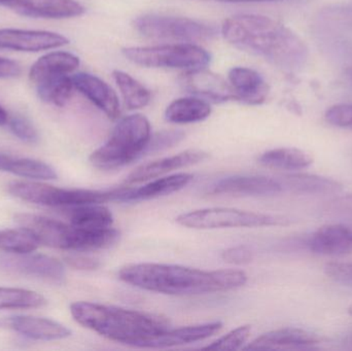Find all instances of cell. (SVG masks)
<instances>
[{"instance_id":"cell-20","label":"cell","mask_w":352,"mask_h":351,"mask_svg":"<svg viewBox=\"0 0 352 351\" xmlns=\"http://www.w3.org/2000/svg\"><path fill=\"white\" fill-rule=\"evenodd\" d=\"M306 245L318 255H346L352 251V227L344 224L320 227L309 237Z\"/></svg>"},{"instance_id":"cell-26","label":"cell","mask_w":352,"mask_h":351,"mask_svg":"<svg viewBox=\"0 0 352 351\" xmlns=\"http://www.w3.org/2000/svg\"><path fill=\"white\" fill-rule=\"evenodd\" d=\"M258 161L267 168L297 171L308 168L314 163V158L309 152L299 148H279L265 152Z\"/></svg>"},{"instance_id":"cell-8","label":"cell","mask_w":352,"mask_h":351,"mask_svg":"<svg viewBox=\"0 0 352 351\" xmlns=\"http://www.w3.org/2000/svg\"><path fill=\"white\" fill-rule=\"evenodd\" d=\"M123 54L134 64L150 68L194 70L205 68L210 62V55L192 43L126 47Z\"/></svg>"},{"instance_id":"cell-1","label":"cell","mask_w":352,"mask_h":351,"mask_svg":"<svg viewBox=\"0 0 352 351\" xmlns=\"http://www.w3.org/2000/svg\"><path fill=\"white\" fill-rule=\"evenodd\" d=\"M223 37L238 49L264 58L285 72H298L308 61V49L291 29L260 14H238L223 22Z\"/></svg>"},{"instance_id":"cell-29","label":"cell","mask_w":352,"mask_h":351,"mask_svg":"<svg viewBox=\"0 0 352 351\" xmlns=\"http://www.w3.org/2000/svg\"><path fill=\"white\" fill-rule=\"evenodd\" d=\"M113 78L123 95L128 109H140L146 106L151 101V93L144 84H140L130 74L121 70H115Z\"/></svg>"},{"instance_id":"cell-44","label":"cell","mask_w":352,"mask_h":351,"mask_svg":"<svg viewBox=\"0 0 352 351\" xmlns=\"http://www.w3.org/2000/svg\"><path fill=\"white\" fill-rule=\"evenodd\" d=\"M217 1H225V2H264V1H276V0H217Z\"/></svg>"},{"instance_id":"cell-21","label":"cell","mask_w":352,"mask_h":351,"mask_svg":"<svg viewBox=\"0 0 352 351\" xmlns=\"http://www.w3.org/2000/svg\"><path fill=\"white\" fill-rule=\"evenodd\" d=\"M223 328L221 321L188 326L179 329L167 330L164 333L148 340L142 348H169L203 341L219 333Z\"/></svg>"},{"instance_id":"cell-7","label":"cell","mask_w":352,"mask_h":351,"mask_svg":"<svg viewBox=\"0 0 352 351\" xmlns=\"http://www.w3.org/2000/svg\"><path fill=\"white\" fill-rule=\"evenodd\" d=\"M10 195L23 201L51 207H72L91 203L116 201L118 189L113 191L62 189L32 181H12L8 185Z\"/></svg>"},{"instance_id":"cell-40","label":"cell","mask_w":352,"mask_h":351,"mask_svg":"<svg viewBox=\"0 0 352 351\" xmlns=\"http://www.w3.org/2000/svg\"><path fill=\"white\" fill-rule=\"evenodd\" d=\"M329 210L336 214L352 216V195L344 196L330 202Z\"/></svg>"},{"instance_id":"cell-16","label":"cell","mask_w":352,"mask_h":351,"mask_svg":"<svg viewBox=\"0 0 352 351\" xmlns=\"http://www.w3.org/2000/svg\"><path fill=\"white\" fill-rule=\"evenodd\" d=\"M208 157L209 155L204 150H184L175 156L159 159V160L153 161V162L146 163V164L138 167L135 170L130 173L129 177L126 179V183L129 185L144 183V181L166 174L171 171L199 164V163L207 160Z\"/></svg>"},{"instance_id":"cell-4","label":"cell","mask_w":352,"mask_h":351,"mask_svg":"<svg viewBox=\"0 0 352 351\" xmlns=\"http://www.w3.org/2000/svg\"><path fill=\"white\" fill-rule=\"evenodd\" d=\"M21 228L28 231L39 245L72 251H94L109 249L118 242L117 229H82L72 224L51 220L35 214H16Z\"/></svg>"},{"instance_id":"cell-18","label":"cell","mask_w":352,"mask_h":351,"mask_svg":"<svg viewBox=\"0 0 352 351\" xmlns=\"http://www.w3.org/2000/svg\"><path fill=\"white\" fill-rule=\"evenodd\" d=\"M74 89L80 91L93 104L102 111L107 117L117 120L120 117V102L115 91L100 78L93 74L80 72L72 76Z\"/></svg>"},{"instance_id":"cell-37","label":"cell","mask_w":352,"mask_h":351,"mask_svg":"<svg viewBox=\"0 0 352 351\" xmlns=\"http://www.w3.org/2000/svg\"><path fill=\"white\" fill-rule=\"evenodd\" d=\"M324 272L334 282L352 286V263L331 262L324 266Z\"/></svg>"},{"instance_id":"cell-35","label":"cell","mask_w":352,"mask_h":351,"mask_svg":"<svg viewBox=\"0 0 352 351\" xmlns=\"http://www.w3.org/2000/svg\"><path fill=\"white\" fill-rule=\"evenodd\" d=\"M8 127L14 136L28 144H35L38 140V134L32 124L23 117H12L8 120Z\"/></svg>"},{"instance_id":"cell-23","label":"cell","mask_w":352,"mask_h":351,"mask_svg":"<svg viewBox=\"0 0 352 351\" xmlns=\"http://www.w3.org/2000/svg\"><path fill=\"white\" fill-rule=\"evenodd\" d=\"M80 66V59L66 52H53L39 58L29 72L30 82L34 87L47 80L68 76Z\"/></svg>"},{"instance_id":"cell-10","label":"cell","mask_w":352,"mask_h":351,"mask_svg":"<svg viewBox=\"0 0 352 351\" xmlns=\"http://www.w3.org/2000/svg\"><path fill=\"white\" fill-rule=\"evenodd\" d=\"M0 271L14 275L37 278L52 284L65 282V268L57 259L45 255L26 253H0Z\"/></svg>"},{"instance_id":"cell-33","label":"cell","mask_w":352,"mask_h":351,"mask_svg":"<svg viewBox=\"0 0 352 351\" xmlns=\"http://www.w3.org/2000/svg\"><path fill=\"white\" fill-rule=\"evenodd\" d=\"M252 326L244 325L232 330L227 335L215 340L212 343L203 348L210 350H236L243 348L244 344L250 339Z\"/></svg>"},{"instance_id":"cell-31","label":"cell","mask_w":352,"mask_h":351,"mask_svg":"<svg viewBox=\"0 0 352 351\" xmlns=\"http://www.w3.org/2000/svg\"><path fill=\"white\" fill-rule=\"evenodd\" d=\"M35 88L41 100L57 106H64L72 98L74 86L72 76H63L47 80Z\"/></svg>"},{"instance_id":"cell-30","label":"cell","mask_w":352,"mask_h":351,"mask_svg":"<svg viewBox=\"0 0 352 351\" xmlns=\"http://www.w3.org/2000/svg\"><path fill=\"white\" fill-rule=\"evenodd\" d=\"M47 304L45 297L33 291L23 288H0L1 309L39 308Z\"/></svg>"},{"instance_id":"cell-19","label":"cell","mask_w":352,"mask_h":351,"mask_svg":"<svg viewBox=\"0 0 352 351\" xmlns=\"http://www.w3.org/2000/svg\"><path fill=\"white\" fill-rule=\"evenodd\" d=\"M0 325L6 326L25 337L37 341H56L65 339L72 335V331L65 326L43 317L18 315L0 321Z\"/></svg>"},{"instance_id":"cell-13","label":"cell","mask_w":352,"mask_h":351,"mask_svg":"<svg viewBox=\"0 0 352 351\" xmlns=\"http://www.w3.org/2000/svg\"><path fill=\"white\" fill-rule=\"evenodd\" d=\"M322 339L316 334L299 328H283L263 334L242 350H314Z\"/></svg>"},{"instance_id":"cell-11","label":"cell","mask_w":352,"mask_h":351,"mask_svg":"<svg viewBox=\"0 0 352 351\" xmlns=\"http://www.w3.org/2000/svg\"><path fill=\"white\" fill-rule=\"evenodd\" d=\"M180 84L186 92L211 102L237 100L231 84H228L221 76L205 70L204 68L188 70L182 74Z\"/></svg>"},{"instance_id":"cell-34","label":"cell","mask_w":352,"mask_h":351,"mask_svg":"<svg viewBox=\"0 0 352 351\" xmlns=\"http://www.w3.org/2000/svg\"><path fill=\"white\" fill-rule=\"evenodd\" d=\"M184 138V132L178 131V130L159 132L151 137L144 155L154 154V152H162L167 148H173L179 144Z\"/></svg>"},{"instance_id":"cell-9","label":"cell","mask_w":352,"mask_h":351,"mask_svg":"<svg viewBox=\"0 0 352 351\" xmlns=\"http://www.w3.org/2000/svg\"><path fill=\"white\" fill-rule=\"evenodd\" d=\"M134 26L144 36L158 41L201 43L210 41L217 35L213 27L182 16L146 14L136 19Z\"/></svg>"},{"instance_id":"cell-45","label":"cell","mask_w":352,"mask_h":351,"mask_svg":"<svg viewBox=\"0 0 352 351\" xmlns=\"http://www.w3.org/2000/svg\"><path fill=\"white\" fill-rule=\"evenodd\" d=\"M345 78H346L347 82H349V84L352 87V66L351 67L346 68L344 71Z\"/></svg>"},{"instance_id":"cell-6","label":"cell","mask_w":352,"mask_h":351,"mask_svg":"<svg viewBox=\"0 0 352 351\" xmlns=\"http://www.w3.org/2000/svg\"><path fill=\"white\" fill-rule=\"evenodd\" d=\"M176 223L186 228L212 230L223 228H258L289 226L292 218L278 214H260L230 207H210L179 214Z\"/></svg>"},{"instance_id":"cell-15","label":"cell","mask_w":352,"mask_h":351,"mask_svg":"<svg viewBox=\"0 0 352 351\" xmlns=\"http://www.w3.org/2000/svg\"><path fill=\"white\" fill-rule=\"evenodd\" d=\"M283 192L278 179L256 175L226 177L211 185L210 195L273 196Z\"/></svg>"},{"instance_id":"cell-28","label":"cell","mask_w":352,"mask_h":351,"mask_svg":"<svg viewBox=\"0 0 352 351\" xmlns=\"http://www.w3.org/2000/svg\"><path fill=\"white\" fill-rule=\"evenodd\" d=\"M210 113L208 102L201 98L186 97L171 102L165 111V117L173 124H190L207 119Z\"/></svg>"},{"instance_id":"cell-42","label":"cell","mask_w":352,"mask_h":351,"mask_svg":"<svg viewBox=\"0 0 352 351\" xmlns=\"http://www.w3.org/2000/svg\"><path fill=\"white\" fill-rule=\"evenodd\" d=\"M8 120H10V117H8V113L0 105V126L8 125Z\"/></svg>"},{"instance_id":"cell-14","label":"cell","mask_w":352,"mask_h":351,"mask_svg":"<svg viewBox=\"0 0 352 351\" xmlns=\"http://www.w3.org/2000/svg\"><path fill=\"white\" fill-rule=\"evenodd\" d=\"M68 43L63 35L50 31L0 29V49L39 52L63 47Z\"/></svg>"},{"instance_id":"cell-2","label":"cell","mask_w":352,"mask_h":351,"mask_svg":"<svg viewBox=\"0 0 352 351\" xmlns=\"http://www.w3.org/2000/svg\"><path fill=\"white\" fill-rule=\"evenodd\" d=\"M122 282L140 290L170 296H199L229 292L248 282L241 270H206L169 264H129L121 268Z\"/></svg>"},{"instance_id":"cell-32","label":"cell","mask_w":352,"mask_h":351,"mask_svg":"<svg viewBox=\"0 0 352 351\" xmlns=\"http://www.w3.org/2000/svg\"><path fill=\"white\" fill-rule=\"evenodd\" d=\"M38 245V241L25 229L0 231V251L4 253H33Z\"/></svg>"},{"instance_id":"cell-39","label":"cell","mask_w":352,"mask_h":351,"mask_svg":"<svg viewBox=\"0 0 352 351\" xmlns=\"http://www.w3.org/2000/svg\"><path fill=\"white\" fill-rule=\"evenodd\" d=\"M68 266L76 270L82 271H93L100 267V262L88 256L70 255L65 258Z\"/></svg>"},{"instance_id":"cell-46","label":"cell","mask_w":352,"mask_h":351,"mask_svg":"<svg viewBox=\"0 0 352 351\" xmlns=\"http://www.w3.org/2000/svg\"><path fill=\"white\" fill-rule=\"evenodd\" d=\"M349 315H351L352 317V305H351V306H349Z\"/></svg>"},{"instance_id":"cell-12","label":"cell","mask_w":352,"mask_h":351,"mask_svg":"<svg viewBox=\"0 0 352 351\" xmlns=\"http://www.w3.org/2000/svg\"><path fill=\"white\" fill-rule=\"evenodd\" d=\"M0 5L31 18L67 19L85 12L76 0H0Z\"/></svg>"},{"instance_id":"cell-41","label":"cell","mask_w":352,"mask_h":351,"mask_svg":"<svg viewBox=\"0 0 352 351\" xmlns=\"http://www.w3.org/2000/svg\"><path fill=\"white\" fill-rule=\"evenodd\" d=\"M335 12L340 16L341 18L344 20L352 21V8H339V10H335Z\"/></svg>"},{"instance_id":"cell-25","label":"cell","mask_w":352,"mask_h":351,"mask_svg":"<svg viewBox=\"0 0 352 351\" xmlns=\"http://www.w3.org/2000/svg\"><path fill=\"white\" fill-rule=\"evenodd\" d=\"M69 224L82 229H107L113 224V214L102 203L84 204L61 208Z\"/></svg>"},{"instance_id":"cell-17","label":"cell","mask_w":352,"mask_h":351,"mask_svg":"<svg viewBox=\"0 0 352 351\" xmlns=\"http://www.w3.org/2000/svg\"><path fill=\"white\" fill-rule=\"evenodd\" d=\"M194 179L190 173H176L155 179L142 187L118 189L116 201L140 202L170 195L186 188Z\"/></svg>"},{"instance_id":"cell-43","label":"cell","mask_w":352,"mask_h":351,"mask_svg":"<svg viewBox=\"0 0 352 351\" xmlns=\"http://www.w3.org/2000/svg\"><path fill=\"white\" fill-rule=\"evenodd\" d=\"M343 344H344L345 348L352 350V330L343 338Z\"/></svg>"},{"instance_id":"cell-3","label":"cell","mask_w":352,"mask_h":351,"mask_svg":"<svg viewBox=\"0 0 352 351\" xmlns=\"http://www.w3.org/2000/svg\"><path fill=\"white\" fill-rule=\"evenodd\" d=\"M76 323L118 343L142 348L148 340L169 330L162 315L132 310L100 303L80 302L70 305Z\"/></svg>"},{"instance_id":"cell-27","label":"cell","mask_w":352,"mask_h":351,"mask_svg":"<svg viewBox=\"0 0 352 351\" xmlns=\"http://www.w3.org/2000/svg\"><path fill=\"white\" fill-rule=\"evenodd\" d=\"M0 170L21 177L41 181H51L57 179V173L53 167L47 163L28 158H18L0 152Z\"/></svg>"},{"instance_id":"cell-22","label":"cell","mask_w":352,"mask_h":351,"mask_svg":"<svg viewBox=\"0 0 352 351\" xmlns=\"http://www.w3.org/2000/svg\"><path fill=\"white\" fill-rule=\"evenodd\" d=\"M230 84L237 101L258 105L265 102L269 95L266 80L256 70L248 67H234L229 72Z\"/></svg>"},{"instance_id":"cell-24","label":"cell","mask_w":352,"mask_h":351,"mask_svg":"<svg viewBox=\"0 0 352 351\" xmlns=\"http://www.w3.org/2000/svg\"><path fill=\"white\" fill-rule=\"evenodd\" d=\"M283 191L302 195H327L342 191V183L330 177L310 173H292L278 179Z\"/></svg>"},{"instance_id":"cell-5","label":"cell","mask_w":352,"mask_h":351,"mask_svg":"<svg viewBox=\"0 0 352 351\" xmlns=\"http://www.w3.org/2000/svg\"><path fill=\"white\" fill-rule=\"evenodd\" d=\"M151 137V124L144 115H128L117 124L107 142L94 150L89 160L101 170L121 168L144 156Z\"/></svg>"},{"instance_id":"cell-38","label":"cell","mask_w":352,"mask_h":351,"mask_svg":"<svg viewBox=\"0 0 352 351\" xmlns=\"http://www.w3.org/2000/svg\"><path fill=\"white\" fill-rule=\"evenodd\" d=\"M221 258L227 263L234 264V265H245L252 261L254 253L246 245H237L223 251L221 253Z\"/></svg>"},{"instance_id":"cell-36","label":"cell","mask_w":352,"mask_h":351,"mask_svg":"<svg viewBox=\"0 0 352 351\" xmlns=\"http://www.w3.org/2000/svg\"><path fill=\"white\" fill-rule=\"evenodd\" d=\"M331 125L345 129H352V104H336L330 107L324 115Z\"/></svg>"}]
</instances>
